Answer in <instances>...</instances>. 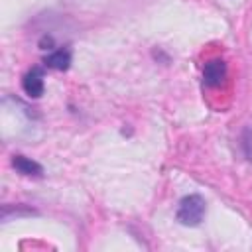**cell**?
<instances>
[{
    "mask_svg": "<svg viewBox=\"0 0 252 252\" xmlns=\"http://www.w3.org/2000/svg\"><path fill=\"white\" fill-rule=\"evenodd\" d=\"M205 211H207L205 199L201 195H197V193H191V195H185L179 201L175 219L183 226H197V224H201V220L205 217Z\"/></svg>",
    "mask_w": 252,
    "mask_h": 252,
    "instance_id": "cell-1",
    "label": "cell"
},
{
    "mask_svg": "<svg viewBox=\"0 0 252 252\" xmlns=\"http://www.w3.org/2000/svg\"><path fill=\"white\" fill-rule=\"evenodd\" d=\"M43 69L41 67H32L24 79H22V89L30 98H39L45 91V81H43Z\"/></svg>",
    "mask_w": 252,
    "mask_h": 252,
    "instance_id": "cell-2",
    "label": "cell"
},
{
    "mask_svg": "<svg viewBox=\"0 0 252 252\" xmlns=\"http://www.w3.org/2000/svg\"><path fill=\"white\" fill-rule=\"evenodd\" d=\"M226 79V63L222 59H211L203 67V81L207 87H220Z\"/></svg>",
    "mask_w": 252,
    "mask_h": 252,
    "instance_id": "cell-3",
    "label": "cell"
},
{
    "mask_svg": "<svg viewBox=\"0 0 252 252\" xmlns=\"http://www.w3.org/2000/svg\"><path fill=\"white\" fill-rule=\"evenodd\" d=\"M12 167L18 173L26 175V177H41L43 175V167L37 161H33L32 158H26L22 154H14L12 156Z\"/></svg>",
    "mask_w": 252,
    "mask_h": 252,
    "instance_id": "cell-4",
    "label": "cell"
},
{
    "mask_svg": "<svg viewBox=\"0 0 252 252\" xmlns=\"http://www.w3.org/2000/svg\"><path fill=\"white\" fill-rule=\"evenodd\" d=\"M43 63L45 67L49 69H55V71H67L69 65H71V51L67 47H61V49H55L51 53H47L43 57Z\"/></svg>",
    "mask_w": 252,
    "mask_h": 252,
    "instance_id": "cell-5",
    "label": "cell"
}]
</instances>
